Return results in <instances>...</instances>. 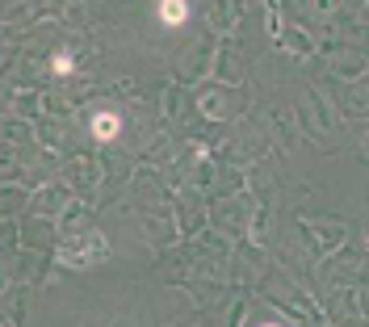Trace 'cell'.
Here are the masks:
<instances>
[{"label": "cell", "mask_w": 369, "mask_h": 327, "mask_svg": "<svg viewBox=\"0 0 369 327\" xmlns=\"http://www.w3.org/2000/svg\"><path fill=\"white\" fill-rule=\"evenodd\" d=\"M55 72H59V76H67V72H72V59H67V55H63V50H59V55H55Z\"/></svg>", "instance_id": "3957f363"}, {"label": "cell", "mask_w": 369, "mask_h": 327, "mask_svg": "<svg viewBox=\"0 0 369 327\" xmlns=\"http://www.w3.org/2000/svg\"><path fill=\"white\" fill-rule=\"evenodd\" d=\"M184 17H189V4H184V0H160V21L181 26Z\"/></svg>", "instance_id": "6da1fadb"}, {"label": "cell", "mask_w": 369, "mask_h": 327, "mask_svg": "<svg viewBox=\"0 0 369 327\" xmlns=\"http://www.w3.org/2000/svg\"><path fill=\"white\" fill-rule=\"evenodd\" d=\"M118 126H122L118 113H97V118H92V135H97V139H114Z\"/></svg>", "instance_id": "7a4b0ae2"}]
</instances>
